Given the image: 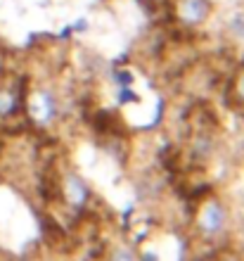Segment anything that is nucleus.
Listing matches in <instances>:
<instances>
[{"label":"nucleus","mask_w":244,"mask_h":261,"mask_svg":"<svg viewBox=\"0 0 244 261\" xmlns=\"http://www.w3.org/2000/svg\"><path fill=\"white\" fill-rule=\"evenodd\" d=\"M26 110H29V117L34 119L36 124L41 126H48L55 121L57 112H60V105H57V97L50 88H34L31 93L26 95Z\"/></svg>","instance_id":"nucleus-1"},{"label":"nucleus","mask_w":244,"mask_h":261,"mask_svg":"<svg viewBox=\"0 0 244 261\" xmlns=\"http://www.w3.org/2000/svg\"><path fill=\"white\" fill-rule=\"evenodd\" d=\"M228 223V212L225 206L218 202L216 197L206 199L202 206H199V214H197V228L199 233L206 235V238H216L221 230Z\"/></svg>","instance_id":"nucleus-2"},{"label":"nucleus","mask_w":244,"mask_h":261,"mask_svg":"<svg viewBox=\"0 0 244 261\" xmlns=\"http://www.w3.org/2000/svg\"><path fill=\"white\" fill-rule=\"evenodd\" d=\"M211 3L209 0H178L176 3V17L185 27H199L209 19Z\"/></svg>","instance_id":"nucleus-3"},{"label":"nucleus","mask_w":244,"mask_h":261,"mask_svg":"<svg viewBox=\"0 0 244 261\" xmlns=\"http://www.w3.org/2000/svg\"><path fill=\"white\" fill-rule=\"evenodd\" d=\"M24 102L19 88L14 83H0V119H10L17 114Z\"/></svg>","instance_id":"nucleus-4"},{"label":"nucleus","mask_w":244,"mask_h":261,"mask_svg":"<svg viewBox=\"0 0 244 261\" xmlns=\"http://www.w3.org/2000/svg\"><path fill=\"white\" fill-rule=\"evenodd\" d=\"M62 186H64V197L71 206H83L88 202V186L78 176H67Z\"/></svg>","instance_id":"nucleus-5"},{"label":"nucleus","mask_w":244,"mask_h":261,"mask_svg":"<svg viewBox=\"0 0 244 261\" xmlns=\"http://www.w3.org/2000/svg\"><path fill=\"white\" fill-rule=\"evenodd\" d=\"M235 97H237V102L244 105V71H239L237 81H235Z\"/></svg>","instance_id":"nucleus-6"}]
</instances>
